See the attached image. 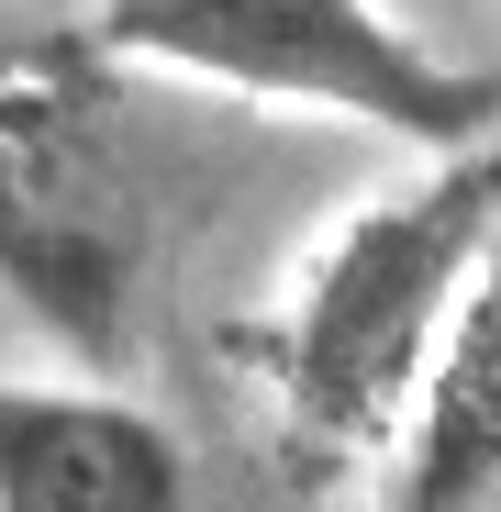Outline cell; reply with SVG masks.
<instances>
[{
    "label": "cell",
    "mask_w": 501,
    "mask_h": 512,
    "mask_svg": "<svg viewBox=\"0 0 501 512\" xmlns=\"http://www.w3.org/2000/svg\"><path fill=\"white\" fill-rule=\"evenodd\" d=\"M190 468L156 412L112 390H12L0 379V512H179Z\"/></svg>",
    "instance_id": "cell-4"
},
{
    "label": "cell",
    "mask_w": 501,
    "mask_h": 512,
    "mask_svg": "<svg viewBox=\"0 0 501 512\" xmlns=\"http://www.w3.org/2000/svg\"><path fill=\"white\" fill-rule=\"evenodd\" d=\"M156 256L145 156L123 123V56L90 23L0 45V290L90 368L123 357Z\"/></svg>",
    "instance_id": "cell-2"
},
{
    "label": "cell",
    "mask_w": 501,
    "mask_h": 512,
    "mask_svg": "<svg viewBox=\"0 0 501 512\" xmlns=\"http://www.w3.org/2000/svg\"><path fill=\"white\" fill-rule=\"evenodd\" d=\"M412 468L390 479L412 512H446V501H501V268H468L424 390H412Z\"/></svg>",
    "instance_id": "cell-5"
},
{
    "label": "cell",
    "mask_w": 501,
    "mask_h": 512,
    "mask_svg": "<svg viewBox=\"0 0 501 512\" xmlns=\"http://www.w3.org/2000/svg\"><path fill=\"white\" fill-rule=\"evenodd\" d=\"M90 34L123 67H167V78L245 90V101H301L334 123L401 134L424 156L501 134V56L446 67L379 0H101Z\"/></svg>",
    "instance_id": "cell-3"
},
{
    "label": "cell",
    "mask_w": 501,
    "mask_h": 512,
    "mask_svg": "<svg viewBox=\"0 0 501 512\" xmlns=\"http://www.w3.org/2000/svg\"><path fill=\"white\" fill-rule=\"evenodd\" d=\"M501 234V134L435 156V179L379 190L323 234L290 312L268 323V379L301 457H368L424 390V357Z\"/></svg>",
    "instance_id": "cell-1"
}]
</instances>
